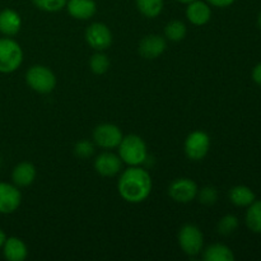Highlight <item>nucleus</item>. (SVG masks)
I'll use <instances>...</instances> for the list:
<instances>
[{
	"mask_svg": "<svg viewBox=\"0 0 261 261\" xmlns=\"http://www.w3.org/2000/svg\"><path fill=\"white\" fill-rule=\"evenodd\" d=\"M117 189L124 200L133 204L142 203L152 191V178L145 170L132 166L122 172Z\"/></svg>",
	"mask_w": 261,
	"mask_h": 261,
	"instance_id": "nucleus-1",
	"label": "nucleus"
},
{
	"mask_svg": "<svg viewBox=\"0 0 261 261\" xmlns=\"http://www.w3.org/2000/svg\"><path fill=\"white\" fill-rule=\"evenodd\" d=\"M119 157L129 166H139L145 162L148 157L147 145L138 135H127L122 138L119 144Z\"/></svg>",
	"mask_w": 261,
	"mask_h": 261,
	"instance_id": "nucleus-2",
	"label": "nucleus"
},
{
	"mask_svg": "<svg viewBox=\"0 0 261 261\" xmlns=\"http://www.w3.org/2000/svg\"><path fill=\"white\" fill-rule=\"evenodd\" d=\"M23 61V51L19 43L12 38H0V73H13Z\"/></svg>",
	"mask_w": 261,
	"mask_h": 261,
	"instance_id": "nucleus-3",
	"label": "nucleus"
},
{
	"mask_svg": "<svg viewBox=\"0 0 261 261\" xmlns=\"http://www.w3.org/2000/svg\"><path fill=\"white\" fill-rule=\"evenodd\" d=\"M25 82L33 91L38 93H50L56 86V78L53 71L42 65H35L28 69Z\"/></svg>",
	"mask_w": 261,
	"mask_h": 261,
	"instance_id": "nucleus-4",
	"label": "nucleus"
},
{
	"mask_svg": "<svg viewBox=\"0 0 261 261\" xmlns=\"http://www.w3.org/2000/svg\"><path fill=\"white\" fill-rule=\"evenodd\" d=\"M178 244L189 256H196L203 249L204 237L200 229L194 224H185L178 232Z\"/></svg>",
	"mask_w": 261,
	"mask_h": 261,
	"instance_id": "nucleus-5",
	"label": "nucleus"
},
{
	"mask_svg": "<svg viewBox=\"0 0 261 261\" xmlns=\"http://www.w3.org/2000/svg\"><path fill=\"white\" fill-rule=\"evenodd\" d=\"M211 148V139L206 133L193 132L185 140V153L190 160L200 161L208 154Z\"/></svg>",
	"mask_w": 261,
	"mask_h": 261,
	"instance_id": "nucleus-6",
	"label": "nucleus"
},
{
	"mask_svg": "<svg viewBox=\"0 0 261 261\" xmlns=\"http://www.w3.org/2000/svg\"><path fill=\"white\" fill-rule=\"evenodd\" d=\"M86 41L94 50L103 51L111 46L112 33L103 23H92L86 31Z\"/></svg>",
	"mask_w": 261,
	"mask_h": 261,
	"instance_id": "nucleus-7",
	"label": "nucleus"
},
{
	"mask_svg": "<svg viewBox=\"0 0 261 261\" xmlns=\"http://www.w3.org/2000/svg\"><path fill=\"white\" fill-rule=\"evenodd\" d=\"M122 133L119 126L114 124H102L94 129L93 139L97 145L105 149H112L119 147L122 140Z\"/></svg>",
	"mask_w": 261,
	"mask_h": 261,
	"instance_id": "nucleus-8",
	"label": "nucleus"
},
{
	"mask_svg": "<svg viewBox=\"0 0 261 261\" xmlns=\"http://www.w3.org/2000/svg\"><path fill=\"white\" fill-rule=\"evenodd\" d=\"M198 186L190 178H176L168 188V194L177 203H190L198 195Z\"/></svg>",
	"mask_w": 261,
	"mask_h": 261,
	"instance_id": "nucleus-9",
	"label": "nucleus"
},
{
	"mask_svg": "<svg viewBox=\"0 0 261 261\" xmlns=\"http://www.w3.org/2000/svg\"><path fill=\"white\" fill-rule=\"evenodd\" d=\"M22 194L15 185L0 182V214L14 213L20 205Z\"/></svg>",
	"mask_w": 261,
	"mask_h": 261,
	"instance_id": "nucleus-10",
	"label": "nucleus"
},
{
	"mask_svg": "<svg viewBox=\"0 0 261 261\" xmlns=\"http://www.w3.org/2000/svg\"><path fill=\"white\" fill-rule=\"evenodd\" d=\"M122 161L119 155L111 152H103L94 161V170L105 177H112L121 170Z\"/></svg>",
	"mask_w": 261,
	"mask_h": 261,
	"instance_id": "nucleus-11",
	"label": "nucleus"
},
{
	"mask_svg": "<svg viewBox=\"0 0 261 261\" xmlns=\"http://www.w3.org/2000/svg\"><path fill=\"white\" fill-rule=\"evenodd\" d=\"M166 47V40L161 37L160 35H148L140 41L139 43V54L144 59L152 60V59H157L158 56L162 55L165 53Z\"/></svg>",
	"mask_w": 261,
	"mask_h": 261,
	"instance_id": "nucleus-12",
	"label": "nucleus"
},
{
	"mask_svg": "<svg viewBox=\"0 0 261 261\" xmlns=\"http://www.w3.org/2000/svg\"><path fill=\"white\" fill-rule=\"evenodd\" d=\"M66 9L75 19L86 20L96 14L97 5L94 0H68Z\"/></svg>",
	"mask_w": 261,
	"mask_h": 261,
	"instance_id": "nucleus-13",
	"label": "nucleus"
},
{
	"mask_svg": "<svg viewBox=\"0 0 261 261\" xmlns=\"http://www.w3.org/2000/svg\"><path fill=\"white\" fill-rule=\"evenodd\" d=\"M186 17L193 24L204 25L211 20L212 10L206 3L200 2V0H194L188 4Z\"/></svg>",
	"mask_w": 261,
	"mask_h": 261,
	"instance_id": "nucleus-14",
	"label": "nucleus"
},
{
	"mask_svg": "<svg viewBox=\"0 0 261 261\" xmlns=\"http://www.w3.org/2000/svg\"><path fill=\"white\" fill-rule=\"evenodd\" d=\"M3 254L9 261H23L27 257L28 249L24 242L18 237H9L3 245Z\"/></svg>",
	"mask_w": 261,
	"mask_h": 261,
	"instance_id": "nucleus-15",
	"label": "nucleus"
},
{
	"mask_svg": "<svg viewBox=\"0 0 261 261\" xmlns=\"http://www.w3.org/2000/svg\"><path fill=\"white\" fill-rule=\"evenodd\" d=\"M22 19L13 9H4L0 12V33L4 36H14L19 32Z\"/></svg>",
	"mask_w": 261,
	"mask_h": 261,
	"instance_id": "nucleus-16",
	"label": "nucleus"
},
{
	"mask_svg": "<svg viewBox=\"0 0 261 261\" xmlns=\"http://www.w3.org/2000/svg\"><path fill=\"white\" fill-rule=\"evenodd\" d=\"M36 178V168L30 162H20L13 168L12 180L15 186L25 188L30 186Z\"/></svg>",
	"mask_w": 261,
	"mask_h": 261,
	"instance_id": "nucleus-17",
	"label": "nucleus"
},
{
	"mask_svg": "<svg viewBox=\"0 0 261 261\" xmlns=\"http://www.w3.org/2000/svg\"><path fill=\"white\" fill-rule=\"evenodd\" d=\"M256 199L255 193L250 188L244 185L234 186L229 191V200L237 206H249Z\"/></svg>",
	"mask_w": 261,
	"mask_h": 261,
	"instance_id": "nucleus-18",
	"label": "nucleus"
},
{
	"mask_svg": "<svg viewBox=\"0 0 261 261\" xmlns=\"http://www.w3.org/2000/svg\"><path fill=\"white\" fill-rule=\"evenodd\" d=\"M205 261H233L234 255L228 246L222 244L211 245L204 252Z\"/></svg>",
	"mask_w": 261,
	"mask_h": 261,
	"instance_id": "nucleus-19",
	"label": "nucleus"
},
{
	"mask_svg": "<svg viewBox=\"0 0 261 261\" xmlns=\"http://www.w3.org/2000/svg\"><path fill=\"white\" fill-rule=\"evenodd\" d=\"M246 224L254 233H261V200L250 204L246 212Z\"/></svg>",
	"mask_w": 261,
	"mask_h": 261,
	"instance_id": "nucleus-20",
	"label": "nucleus"
},
{
	"mask_svg": "<svg viewBox=\"0 0 261 261\" xmlns=\"http://www.w3.org/2000/svg\"><path fill=\"white\" fill-rule=\"evenodd\" d=\"M139 12L148 18H155L163 9V0H135Z\"/></svg>",
	"mask_w": 261,
	"mask_h": 261,
	"instance_id": "nucleus-21",
	"label": "nucleus"
},
{
	"mask_svg": "<svg viewBox=\"0 0 261 261\" xmlns=\"http://www.w3.org/2000/svg\"><path fill=\"white\" fill-rule=\"evenodd\" d=\"M165 35L168 40L173 41V42H178V41L184 40L186 36L185 23L181 22V20H171L166 24Z\"/></svg>",
	"mask_w": 261,
	"mask_h": 261,
	"instance_id": "nucleus-22",
	"label": "nucleus"
},
{
	"mask_svg": "<svg viewBox=\"0 0 261 261\" xmlns=\"http://www.w3.org/2000/svg\"><path fill=\"white\" fill-rule=\"evenodd\" d=\"M89 66H91V70L93 71L94 74H105L110 68V60L107 58V55H105L103 53L98 51L97 54H94L91 58V61H89Z\"/></svg>",
	"mask_w": 261,
	"mask_h": 261,
	"instance_id": "nucleus-23",
	"label": "nucleus"
},
{
	"mask_svg": "<svg viewBox=\"0 0 261 261\" xmlns=\"http://www.w3.org/2000/svg\"><path fill=\"white\" fill-rule=\"evenodd\" d=\"M237 227H239V219H237V217L228 214V216H224L219 221L218 232L219 234H223V236H229V234H232L236 231Z\"/></svg>",
	"mask_w": 261,
	"mask_h": 261,
	"instance_id": "nucleus-24",
	"label": "nucleus"
},
{
	"mask_svg": "<svg viewBox=\"0 0 261 261\" xmlns=\"http://www.w3.org/2000/svg\"><path fill=\"white\" fill-rule=\"evenodd\" d=\"M32 3L35 4V7L38 8V9L53 13L59 12V10L63 9L64 7H66L68 0H32Z\"/></svg>",
	"mask_w": 261,
	"mask_h": 261,
	"instance_id": "nucleus-25",
	"label": "nucleus"
},
{
	"mask_svg": "<svg viewBox=\"0 0 261 261\" xmlns=\"http://www.w3.org/2000/svg\"><path fill=\"white\" fill-rule=\"evenodd\" d=\"M196 196L199 198L200 203L205 204V205H213L218 200V193H217V189L213 188V186L203 188L200 191H198Z\"/></svg>",
	"mask_w": 261,
	"mask_h": 261,
	"instance_id": "nucleus-26",
	"label": "nucleus"
},
{
	"mask_svg": "<svg viewBox=\"0 0 261 261\" xmlns=\"http://www.w3.org/2000/svg\"><path fill=\"white\" fill-rule=\"evenodd\" d=\"M94 152V148L93 144L88 140H81L75 144L74 147V153H75L76 157L79 158H88L93 154Z\"/></svg>",
	"mask_w": 261,
	"mask_h": 261,
	"instance_id": "nucleus-27",
	"label": "nucleus"
},
{
	"mask_svg": "<svg viewBox=\"0 0 261 261\" xmlns=\"http://www.w3.org/2000/svg\"><path fill=\"white\" fill-rule=\"evenodd\" d=\"M209 4L214 5V7H218V8H226L229 7V5L233 4L236 0H206Z\"/></svg>",
	"mask_w": 261,
	"mask_h": 261,
	"instance_id": "nucleus-28",
	"label": "nucleus"
},
{
	"mask_svg": "<svg viewBox=\"0 0 261 261\" xmlns=\"http://www.w3.org/2000/svg\"><path fill=\"white\" fill-rule=\"evenodd\" d=\"M252 79H254L255 83L261 86V63L257 64L252 70Z\"/></svg>",
	"mask_w": 261,
	"mask_h": 261,
	"instance_id": "nucleus-29",
	"label": "nucleus"
},
{
	"mask_svg": "<svg viewBox=\"0 0 261 261\" xmlns=\"http://www.w3.org/2000/svg\"><path fill=\"white\" fill-rule=\"evenodd\" d=\"M5 240H7V236H5V233L3 232V229L0 228V249H2L3 245H4Z\"/></svg>",
	"mask_w": 261,
	"mask_h": 261,
	"instance_id": "nucleus-30",
	"label": "nucleus"
},
{
	"mask_svg": "<svg viewBox=\"0 0 261 261\" xmlns=\"http://www.w3.org/2000/svg\"><path fill=\"white\" fill-rule=\"evenodd\" d=\"M177 2H180V3H184V4H189V3L194 2V0H177Z\"/></svg>",
	"mask_w": 261,
	"mask_h": 261,
	"instance_id": "nucleus-31",
	"label": "nucleus"
},
{
	"mask_svg": "<svg viewBox=\"0 0 261 261\" xmlns=\"http://www.w3.org/2000/svg\"><path fill=\"white\" fill-rule=\"evenodd\" d=\"M257 24H259V27H260V30H261V12H260V14H259V18H257Z\"/></svg>",
	"mask_w": 261,
	"mask_h": 261,
	"instance_id": "nucleus-32",
	"label": "nucleus"
}]
</instances>
